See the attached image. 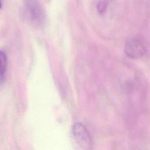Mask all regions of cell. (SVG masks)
Masks as SVG:
<instances>
[{"label":"cell","instance_id":"obj_1","mask_svg":"<svg viewBox=\"0 0 150 150\" xmlns=\"http://www.w3.org/2000/svg\"><path fill=\"white\" fill-rule=\"evenodd\" d=\"M23 13L29 24L42 28L46 22L45 11L39 0H23Z\"/></svg>","mask_w":150,"mask_h":150},{"label":"cell","instance_id":"obj_2","mask_svg":"<svg viewBox=\"0 0 150 150\" xmlns=\"http://www.w3.org/2000/svg\"><path fill=\"white\" fill-rule=\"evenodd\" d=\"M72 133L76 142L81 149L84 150L91 149L92 140L87 129L84 125L79 122L74 124L73 126Z\"/></svg>","mask_w":150,"mask_h":150},{"label":"cell","instance_id":"obj_3","mask_svg":"<svg viewBox=\"0 0 150 150\" xmlns=\"http://www.w3.org/2000/svg\"><path fill=\"white\" fill-rule=\"evenodd\" d=\"M124 51L126 55L132 59L142 57L146 52L144 45L135 39H129L126 42Z\"/></svg>","mask_w":150,"mask_h":150},{"label":"cell","instance_id":"obj_4","mask_svg":"<svg viewBox=\"0 0 150 150\" xmlns=\"http://www.w3.org/2000/svg\"><path fill=\"white\" fill-rule=\"evenodd\" d=\"M1 82H2L4 76L5 74V71L7 67V56L4 51L1 50Z\"/></svg>","mask_w":150,"mask_h":150},{"label":"cell","instance_id":"obj_5","mask_svg":"<svg viewBox=\"0 0 150 150\" xmlns=\"http://www.w3.org/2000/svg\"><path fill=\"white\" fill-rule=\"evenodd\" d=\"M107 5L108 4L106 0H101L98 1L96 6L97 12L100 14L104 13L107 10Z\"/></svg>","mask_w":150,"mask_h":150}]
</instances>
